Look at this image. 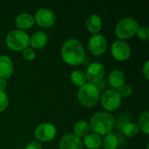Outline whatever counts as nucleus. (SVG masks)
<instances>
[{
	"instance_id": "4468645a",
	"label": "nucleus",
	"mask_w": 149,
	"mask_h": 149,
	"mask_svg": "<svg viewBox=\"0 0 149 149\" xmlns=\"http://www.w3.org/2000/svg\"><path fill=\"white\" fill-rule=\"evenodd\" d=\"M48 35L44 31H38L30 38V45L32 49H41L48 42Z\"/></svg>"
},
{
	"instance_id": "5701e85b",
	"label": "nucleus",
	"mask_w": 149,
	"mask_h": 149,
	"mask_svg": "<svg viewBox=\"0 0 149 149\" xmlns=\"http://www.w3.org/2000/svg\"><path fill=\"white\" fill-rule=\"evenodd\" d=\"M103 146L104 149H117L119 146V141L116 135L111 133L107 134L103 141Z\"/></svg>"
},
{
	"instance_id": "f257e3e1",
	"label": "nucleus",
	"mask_w": 149,
	"mask_h": 149,
	"mask_svg": "<svg viewBox=\"0 0 149 149\" xmlns=\"http://www.w3.org/2000/svg\"><path fill=\"white\" fill-rule=\"evenodd\" d=\"M61 56L66 64L77 66L83 63L86 53L80 41L76 38H71L64 43L61 48Z\"/></svg>"
},
{
	"instance_id": "39448f33",
	"label": "nucleus",
	"mask_w": 149,
	"mask_h": 149,
	"mask_svg": "<svg viewBox=\"0 0 149 149\" xmlns=\"http://www.w3.org/2000/svg\"><path fill=\"white\" fill-rule=\"evenodd\" d=\"M140 25L133 17H124L119 21L115 28V34L120 39L133 38L138 31Z\"/></svg>"
},
{
	"instance_id": "9b49d317",
	"label": "nucleus",
	"mask_w": 149,
	"mask_h": 149,
	"mask_svg": "<svg viewBox=\"0 0 149 149\" xmlns=\"http://www.w3.org/2000/svg\"><path fill=\"white\" fill-rule=\"evenodd\" d=\"M85 74L86 80H88L90 84L94 85L103 79L105 75V67L102 64L99 62L93 63L87 67L86 72Z\"/></svg>"
},
{
	"instance_id": "a878e982",
	"label": "nucleus",
	"mask_w": 149,
	"mask_h": 149,
	"mask_svg": "<svg viewBox=\"0 0 149 149\" xmlns=\"http://www.w3.org/2000/svg\"><path fill=\"white\" fill-rule=\"evenodd\" d=\"M136 34H137V36H138L139 38H141V39H142V40H148L149 38L148 27L147 25L140 27Z\"/></svg>"
},
{
	"instance_id": "6e6552de",
	"label": "nucleus",
	"mask_w": 149,
	"mask_h": 149,
	"mask_svg": "<svg viewBox=\"0 0 149 149\" xmlns=\"http://www.w3.org/2000/svg\"><path fill=\"white\" fill-rule=\"evenodd\" d=\"M112 56L118 61H125L130 58L131 48L130 45L123 40H116L111 46Z\"/></svg>"
},
{
	"instance_id": "20e7f679",
	"label": "nucleus",
	"mask_w": 149,
	"mask_h": 149,
	"mask_svg": "<svg viewBox=\"0 0 149 149\" xmlns=\"http://www.w3.org/2000/svg\"><path fill=\"white\" fill-rule=\"evenodd\" d=\"M78 100L79 103L86 107H94L100 100V89L96 85L85 84L78 92Z\"/></svg>"
},
{
	"instance_id": "423d86ee",
	"label": "nucleus",
	"mask_w": 149,
	"mask_h": 149,
	"mask_svg": "<svg viewBox=\"0 0 149 149\" xmlns=\"http://www.w3.org/2000/svg\"><path fill=\"white\" fill-rule=\"evenodd\" d=\"M101 105L107 111H115L121 105V97L118 91L109 89L106 91L101 97Z\"/></svg>"
},
{
	"instance_id": "f3484780",
	"label": "nucleus",
	"mask_w": 149,
	"mask_h": 149,
	"mask_svg": "<svg viewBox=\"0 0 149 149\" xmlns=\"http://www.w3.org/2000/svg\"><path fill=\"white\" fill-rule=\"evenodd\" d=\"M109 85L115 89H119L122 85L125 84V74L120 70H113L110 72L108 76Z\"/></svg>"
},
{
	"instance_id": "f03ea898",
	"label": "nucleus",
	"mask_w": 149,
	"mask_h": 149,
	"mask_svg": "<svg viewBox=\"0 0 149 149\" xmlns=\"http://www.w3.org/2000/svg\"><path fill=\"white\" fill-rule=\"evenodd\" d=\"M90 129L98 135H107L114 127V118L107 112H98L93 115L90 121Z\"/></svg>"
},
{
	"instance_id": "0eeeda50",
	"label": "nucleus",
	"mask_w": 149,
	"mask_h": 149,
	"mask_svg": "<svg viewBox=\"0 0 149 149\" xmlns=\"http://www.w3.org/2000/svg\"><path fill=\"white\" fill-rule=\"evenodd\" d=\"M107 49V38L101 34L93 35L88 41V50L93 56L100 57L103 55Z\"/></svg>"
},
{
	"instance_id": "b1692460",
	"label": "nucleus",
	"mask_w": 149,
	"mask_h": 149,
	"mask_svg": "<svg viewBox=\"0 0 149 149\" xmlns=\"http://www.w3.org/2000/svg\"><path fill=\"white\" fill-rule=\"evenodd\" d=\"M118 93H119V94L120 95L121 98H127L132 94L133 88H132V86L130 85L124 84L118 89Z\"/></svg>"
},
{
	"instance_id": "cd10ccee",
	"label": "nucleus",
	"mask_w": 149,
	"mask_h": 149,
	"mask_svg": "<svg viewBox=\"0 0 149 149\" xmlns=\"http://www.w3.org/2000/svg\"><path fill=\"white\" fill-rule=\"evenodd\" d=\"M25 149H42V146L38 141H31L27 144Z\"/></svg>"
},
{
	"instance_id": "aec40b11",
	"label": "nucleus",
	"mask_w": 149,
	"mask_h": 149,
	"mask_svg": "<svg viewBox=\"0 0 149 149\" xmlns=\"http://www.w3.org/2000/svg\"><path fill=\"white\" fill-rule=\"evenodd\" d=\"M149 113L148 111L141 113L138 118V128L145 134H149Z\"/></svg>"
},
{
	"instance_id": "7ed1b4c3",
	"label": "nucleus",
	"mask_w": 149,
	"mask_h": 149,
	"mask_svg": "<svg viewBox=\"0 0 149 149\" xmlns=\"http://www.w3.org/2000/svg\"><path fill=\"white\" fill-rule=\"evenodd\" d=\"M6 45L12 51L23 52L30 46L29 35L21 30H14L10 31L6 36Z\"/></svg>"
},
{
	"instance_id": "ddd939ff",
	"label": "nucleus",
	"mask_w": 149,
	"mask_h": 149,
	"mask_svg": "<svg viewBox=\"0 0 149 149\" xmlns=\"http://www.w3.org/2000/svg\"><path fill=\"white\" fill-rule=\"evenodd\" d=\"M13 73L12 60L5 55L0 56V79H9Z\"/></svg>"
},
{
	"instance_id": "a211bd4d",
	"label": "nucleus",
	"mask_w": 149,
	"mask_h": 149,
	"mask_svg": "<svg viewBox=\"0 0 149 149\" xmlns=\"http://www.w3.org/2000/svg\"><path fill=\"white\" fill-rule=\"evenodd\" d=\"M74 135L78 138H85L86 135L89 134L90 132V126L87 121L86 120H79L78 121L73 127Z\"/></svg>"
},
{
	"instance_id": "c85d7f7f",
	"label": "nucleus",
	"mask_w": 149,
	"mask_h": 149,
	"mask_svg": "<svg viewBox=\"0 0 149 149\" xmlns=\"http://www.w3.org/2000/svg\"><path fill=\"white\" fill-rule=\"evenodd\" d=\"M148 64H149V61L148 60H147V61H146V63H145V65H143V68H142V72H143V74H144V76H145V78H146L147 79H149Z\"/></svg>"
},
{
	"instance_id": "1a4fd4ad",
	"label": "nucleus",
	"mask_w": 149,
	"mask_h": 149,
	"mask_svg": "<svg viewBox=\"0 0 149 149\" xmlns=\"http://www.w3.org/2000/svg\"><path fill=\"white\" fill-rule=\"evenodd\" d=\"M35 22L41 27L49 28L55 24L56 16L51 9H39L35 14Z\"/></svg>"
},
{
	"instance_id": "9d476101",
	"label": "nucleus",
	"mask_w": 149,
	"mask_h": 149,
	"mask_svg": "<svg viewBox=\"0 0 149 149\" xmlns=\"http://www.w3.org/2000/svg\"><path fill=\"white\" fill-rule=\"evenodd\" d=\"M56 135V127L52 123H42L35 129V137L38 141L47 142L53 140Z\"/></svg>"
},
{
	"instance_id": "dca6fc26",
	"label": "nucleus",
	"mask_w": 149,
	"mask_h": 149,
	"mask_svg": "<svg viewBox=\"0 0 149 149\" xmlns=\"http://www.w3.org/2000/svg\"><path fill=\"white\" fill-rule=\"evenodd\" d=\"M15 23L17 26L21 30H27L33 26L35 20L34 17L28 13H21L15 18Z\"/></svg>"
},
{
	"instance_id": "bb28decb",
	"label": "nucleus",
	"mask_w": 149,
	"mask_h": 149,
	"mask_svg": "<svg viewBox=\"0 0 149 149\" xmlns=\"http://www.w3.org/2000/svg\"><path fill=\"white\" fill-rule=\"evenodd\" d=\"M23 56L24 58L28 60V61H31L35 58L36 57V53L34 52V50L31 47H27L26 49H24L23 51Z\"/></svg>"
},
{
	"instance_id": "4be33fe9",
	"label": "nucleus",
	"mask_w": 149,
	"mask_h": 149,
	"mask_svg": "<svg viewBox=\"0 0 149 149\" xmlns=\"http://www.w3.org/2000/svg\"><path fill=\"white\" fill-rule=\"evenodd\" d=\"M122 132L127 137H134L139 133L138 126L133 122H127L122 126Z\"/></svg>"
},
{
	"instance_id": "393cba45",
	"label": "nucleus",
	"mask_w": 149,
	"mask_h": 149,
	"mask_svg": "<svg viewBox=\"0 0 149 149\" xmlns=\"http://www.w3.org/2000/svg\"><path fill=\"white\" fill-rule=\"evenodd\" d=\"M9 105V99L4 92H0V113L3 112Z\"/></svg>"
},
{
	"instance_id": "6ab92c4d",
	"label": "nucleus",
	"mask_w": 149,
	"mask_h": 149,
	"mask_svg": "<svg viewBox=\"0 0 149 149\" xmlns=\"http://www.w3.org/2000/svg\"><path fill=\"white\" fill-rule=\"evenodd\" d=\"M84 144L88 149H98L102 144V140L100 136L96 134H89L85 137Z\"/></svg>"
},
{
	"instance_id": "412c9836",
	"label": "nucleus",
	"mask_w": 149,
	"mask_h": 149,
	"mask_svg": "<svg viewBox=\"0 0 149 149\" xmlns=\"http://www.w3.org/2000/svg\"><path fill=\"white\" fill-rule=\"evenodd\" d=\"M71 81L73 85H75L76 86L81 87L83 86L86 82V74L79 70H76L73 71L71 73Z\"/></svg>"
},
{
	"instance_id": "2eb2a0df",
	"label": "nucleus",
	"mask_w": 149,
	"mask_h": 149,
	"mask_svg": "<svg viewBox=\"0 0 149 149\" xmlns=\"http://www.w3.org/2000/svg\"><path fill=\"white\" fill-rule=\"evenodd\" d=\"M86 29L93 34H98L102 27V20L97 14H92L86 22Z\"/></svg>"
},
{
	"instance_id": "f8f14e48",
	"label": "nucleus",
	"mask_w": 149,
	"mask_h": 149,
	"mask_svg": "<svg viewBox=\"0 0 149 149\" xmlns=\"http://www.w3.org/2000/svg\"><path fill=\"white\" fill-rule=\"evenodd\" d=\"M59 149H83V142L72 134H66L59 141Z\"/></svg>"
},
{
	"instance_id": "c756f323",
	"label": "nucleus",
	"mask_w": 149,
	"mask_h": 149,
	"mask_svg": "<svg viewBox=\"0 0 149 149\" xmlns=\"http://www.w3.org/2000/svg\"><path fill=\"white\" fill-rule=\"evenodd\" d=\"M6 86H7V83L5 79H0V92H3L6 88Z\"/></svg>"
}]
</instances>
